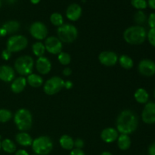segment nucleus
Instances as JSON below:
<instances>
[{
    "mask_svg": "<svg viewBox=\"0 0 155 155\" xmlns=\"http://www.w3.org/2000/svg\"><path fill=\"white\" fill-rule=\"evenodd\" d=\"M59 144L65 150H73L74 148V140L68 135H63L59 139Z\"/></svg>",
    "mask_w": 155,
    "mask_h": 155,
    "instance_id": "nucleus-24",
    "label": "nucleus"
},
{
    "mask_svg": "<svg viewBox=\"0 0 155 155\" xmlns=\"http://www.w3.org/2000/svg\"><path fill=\"white\" fill-rule=\"evenodd\" d=\"M11 56H12V53L9 51H8L7 49L4 50V51H2V58L4 60H8L11 58Z\"/></svg>",
    "mask_w": 155,
    "mask_h": 155,
    "instance_id": "nucleus-37",
    "label": "nucleus"
},
{
    "mask_svg": "<svg viewBox=\"0 0 155 155\" xmlns=\"http://www.w3.org/2000/svg\"><path fill=\"white\" fill-rule=\"evenodd\" d=\"M15 77V71L9 65L0 66V80L6 83L13 81Z\"/></svg>",
    "mask_w": 155,
    "mask_h": 155,
    "instance_id": "nucleus-16",
    "label": "nucleus"
},
{
    "mask_svg": "<svg viewBox=\"0 0 155 155\" xmlns=\"http://www.w3.org/2000/svg\"><path fill=\"white\" fill-rule=\"evenodd\" d=\"M118 61H119L120 65L126 70L131 69V68H133V65H134V62H133V59L130 56L127 55V54H122L118 58Z\"/></svg>",
    "mask_w": 155,
    "mask_h": 155,
    "instance_id": "nucleus-26",
    "label": "nucleus"
},
{
    "mask_svg": "<svg viewBox=\"0 0 155 155\" xmlns=\"http://www.w3.org/2000/svg\"><path fill=\"white\" fill-rule=\"evenodd\" d=\"M148 155H155V142H153L148 148Z\"/></svg>",
    "mask_w": 155,
    "mask_h": 155,
    "instance_id": "nucleus-38",
    "label": "nucleus"
},
{
    "mask_svg": "<svg viewBox=\"0 0 155 155\" xmlns=\"http://www.w3.org/2000/svg\"><path fill=\"white\" fill-rule=\"evenodd\" d=\"M20 23L17 21H8L3 24L2 28L4 29L7 34L15 33L20 30Z\"/></svg>",
    "mask_w": 155,
    "mask_h": 155,
    "instance_id": "nucleus-22",
    "label": "nucleus"
},
{
    "mask_svg": "<svg viewBox=\"0 0 155 155\" xmlns=\"http://www.w3.org/2000/svg\"><path fill=\"white\" fill-rule=\"evenodd\" d=\"M117 54L111 51H102L98 55V60L102 65L106 67L114 66L118 61Z\"/></svg>",
    "mask_w": 155,
    "mask_h": 155,
    "instance_id": "nucleus-13",
    "label": "nucleus"
},
{
    "mask_svg": "<svg viewBox=\"0 0 155 155\" xmlns=\"http://www.w3.org/2000/svg\"><path fill=\"white\" fill-rule=\"evenodd\" d=\"M117 146L122 151H127L131 146V139L129 135L120 134L118 136L117 139Z\"/></svg>",
    "mask_w": 155,
    "mask_h": 155,
    "instance_id": "nucleus-20",
    "label": "nucleus"
},
{
    "mask_svg": "<svg viewBox=\"0 0 155 155\" xmlns=\"http://www.w3.org/2000/svg\"><path fill=\"white\" fill-rule=\"evenodd\" d=\"M138 71L144 77H152L155 74V62L151 59H142L138 65Z\"/></svg>",
    "mask_w": 155,
    "mask_h": 155,
    "instance_id": "nucleus-11",
    "label": "nucleus"
},
{
    "mask_svg": "<svg viewBox=\"0 0 155 155\" xmlns=\"http://www.w3.org/2000/svg\"><path fill=\"white\" fill-rule=\"evenodd\" d=\"M32 51H33V53L36 56V57L39 58L43 56V54H45L46 50H45V45H44L42 42H36L33 44Z\"/></svg>",
    "mask_w": 155,
    "mask_h": 155,
    "instance_id": "nucleus-27",
    "label": "nucleus"
},
{
    "mask_svg": "<svg viewBox=\"0 0 155 155\" xmlns=\"http://www.w3.org/2000/svg\"><path fill=\"white\" fill-rule=\"evenodd\" d=\"M154 98H155V89H154Z\"/></svg>",
    "mask_w": 155,
    "mask_h": 155,
    "instance_id": "nucleus-47",
    "label": "nucleus"
},
{
    "mask_svg": "<svg viewBox=\"0 0 155 155\" xmlns=\"http://www.w3.org/2000/svg\"><path fill=\"white\" fill-rule=\"evenodd\" d=\"M82 15V8L77 3L70 5L66 10V17L71 21H77Z\"/></svg>",
    "mask_w": 155,
    "mask_h": 155,
    "instance_id": "nucleus-15",
    "label": "nucleus"
},
{
    "mask_svg": "<svg viewBox=\"0 0 155 155\" xmlns=\"http://www.w3.org/2000/svg\"><path fill=\"white\" fill-rule=\"evenodd\" d=\"M15 155H30L27 151L23 149H20L18 151H15Z\"/></svg>",
    "mask_w": 155,
    "mask_h": 155,
    "instance_id": "nucleus-40",
    "label": "nucleus"
},
{
    "mask_svg": "<svg viewBox=\"0 0 155 155\" xmlns=\"http://www.w3.org/2000/svg\"><path fill=\"white\" fill-rule=\"evenodd\" d=\"M14 121L20 131L26 132L31 129L33 125V116L27 109L21 108L15 113Z\"/></svg>",
    "mask_w": 155,
    "mask_h": 155,
    "instance_id": "nucleus-3",
    "label": "nucleus"
},
{
    "mask_svg": "<svg viewBox=\"0 0 155 155\" xmlns=\"http://www.w3.org/2000/svg\"><path fill=\"white\" fill-rule=\"evenodd\" d=\"M100 155H113V154H112L110 152H109V151H104V152L101 153Z\"/></svg>",
    "mask_w": 155,
    "mask_h": 155,
    "instance_id": "nucleus-44",
    "label": "nucleus"
},
{
    "mask_svg": "<svg viewBox=\"0 0 155 155\" xmlns=\"http://www.w3.org/2000/svg\"><path fill=\"white\" fill-rule=\"evenodd\" d=\"M2 6V0H0V8H1Z\"/></svg>",
    "mask_w": 155,
    "mask_h": 155,
    "instance_id": "nucleus-45",
    "label": "nucleus"
},
{
    "mask_svg": "<svg viewBox=\"0 0 155 155\" xmlns=\"http://www.w3.org/2000/svg\"><path fill=\"white\" fill-rule=\"evenodd\" d=\"M72 74V71L70 68H65L63 71V75L65 77H69Z\"/></svg>",
    "mask_w": 155,
    "mask_h": 155,
    "instance_id": "nucleus-39",
    "label": "nucleus"
},
{
    "mask_svg": "<svg viewBox=\"0 0 155 155\" xmlns=\"http://www.w3.org/2000/svg\"><path fill=\"white\" fill-rule=\"evenodd\" d=\"M142 120L146 124H155V102L149 101L145 104L142 112Z\"/></svg>",
    "mask_w": 155,
    "mask_h": 155,
    "instance_id": "nucleus-12",
    "label": "nucleus"
},
{
    "mask_svg": "<svg viewBox=\"0 0 155 155\" xmlns=\"http://www.w3.org/2000/svg\"><path fill=\"white\" fill-rule=\"evenodd\" d=\"M34 60L31 56L23 55L18 58L15 61V69L22 76H28L33 73Z\"/></svg>",
    "mask_w": 155,
    "mask_h": 155,
    "instance_id": "nucleus-6",
    "label": "nucleus"
},
{
    "mask_svg": "<svg viewBox=\"0 0 155 155\" xmlns=\"http://www.w3.org/2000/svg\"><path fill=\"white\" fill-rule=\"evenodd\" d=\"M119 133L117 130L112 127H108L102 130L101 133V139L106 143H112L117 139Z\"/></svg>",
    "mask_w": 155,
    "mask_h": 155,
    "instance_id": "nucleus-17",
    "label": "nucleus"
},
{
    "mask_svg": "<svg viewBox=\"0 0 155 155\" xmlns=\"http://www.w3.org/2000/svg\"><path fill=\"white\" fill-rule=\"evenodd\" d=\"M36 69L38 72L42 75L48 74L51 70V63L46 57L38 58L36 61Z\"/></svg>",
    "mask_w": 155,
    "mask_h": 155,
    "instance_id": "nucleus-14",
    "label": "nucleus"
},
{
    "mask_svg": "<svg viewBox=\"0 0 155 155\" xmlns=\"http://www.w3.org/2000/svg\"><path fill=\"white\" fill-rule=\"evenodd\" d=\"M12 113L7 109H0V123H7L12 119Z\"/></svg>",
    "mask_w": 155,
    "mask_h": 155,
    "instance_id": "nucleus-30",
    "label": "nucleus"
},
{
    "mask_svg": "<svg viewBox=\"0 0 155 155\" xmlns=\"http://www.w3.org/2000/svg\"><path fill=\"white\" fill-rule=\"evenodd\" d=\"M27 84V79L24 77H19L15 78L11 84V89L15 93H21L25 89Z\"/></svg>",
    "mask_w": 155,
    "mask_h": 155,
    "instance_id": "nucleus-18",
    "label": "nucleus"
},
{
    "mask_svg": "<svg viewBox=\"0 0 155 155\" xmlns=\"http://www.w3.org/2000/svg\"><path fill=\"white\" fill-rule=\"evenodd\" d=\"M27 82L30 86L34 88H39L43 84V80H42V77L38 74H33L27 76Z\"/></svg>",
    "mask_w": 155,
    "mask_h": 155,
    "instance_id": "nucleus-23",
    "label": "nucleus"
},
{
    "mask_svg": "<svg viewBox=\"0 0 155 155\" xmlns=\"http://www.w3.org/2000/svg\"><path fill=\"white\" fill-rule=\"evenodd\" d=\"M147 39L152 46L155 48V28H151L147 33Z\"/></svg>",
    "mask_w": 155,
    "mask_h": 155,
    "instance_id": "nucleus-33",
    "label": "nucleus"
},
{
    "mask_svg": "<svg viewBox=\"0 0 155 155\" xmlns=\"http://www.w3.org/2000/svg\"><path fill=\"white\" fill-rule=\"evenodd\" d=\"M116 125L118 133L120 134L130 135L137 130L139 117L133 110H124L118 115Z\"/></svg>",
    "mask_w": 155,
    "mask_h": 155,
    "instance_id": "nucleus-1",
    "label": "nucleus"
},
{
    "mask_svg": "<svg viewBox=\"0 0 155 155\" xmlns=\"http://www.w3.org/2000/svg\"><path fill=\"white\" fill-rule=\"evenodd\" d=\"M147 21L150 28H155V13L150 14Z\"/></svg>",
    "mask_w": 155,
    "mask_h": 155,
    "instance_id": "nucleus-34",
    "label": "nucleus"
},
{
    "mask_svg": "<svg viewBox=\"0 0 155 155\" xmlns=\"http://www.w3.org/2000/svg\"><path fill=\"white\" fill-rule=\"evenodd\" d=\"M45 50L48 53L52 54H58L62 51V42L56 36H48L45 39Z\"/></svg>",
    "mask_w": 155,
    "mask_h": 155,
    "instance_id": "nucleus-10",
    "label": "nucleus"
},
{
    "mask_svg": "<svg viewBox=\"0 0 155 155\" xmlns=\"http://www.w3.org/2000/svg\"><path fill=\"white\" fill-rule=\"evenodd\" d=\"M40 1L41 0H30L31 3H33V4H34V5L38 4V3H39Z\"/></svg>",
    "mask_w": 155,
    "mask_h": 155,
    "instance_id": "nucleus-43",
    "label": "nucleus"
},
{
    "mask_svg": "<svg viewBox=\"0 0 155 155\" xmlns=\"http://www.w3.org/2000/svg\"><path fill=\"white\" fill-rule=\"evenodd\" d=\"M65 82L59 77H53L48 79L43 86V90L46 95H53L60 92L64 87Z\"/></svg>",
    "mask_w": 155,
    "mask_h": 155,
    "instance_id": "nucleus-8",
    "label": "nucleus"
},
{
    "mask_svg": "<svg viewBox=\"0 0 155 155\" xmlns=\"http://www.w3.org/2000/svg\"><path fill=\"white\" fill-rule=\"evenodd\" d=\"M84 146V142L81 139H77L74 141V147L78 149H82V148Z\"/></svg>",
    "mask_w": 155,
    "mask_h": 155,
    "instance_id": "nucleus-35",
    "label": "nucleus"
},
{
    "mask_svg": "<svg viewBox=\"0 0 155 155\" xmlns=\"http://www.w3.org/2000/svg\"><path fill=\"white\" fill-rule=\"evenodd\" d=\"M15 140H16L17 143L19 144L21 146L27 147L32 145L33 139H32L31 136L27 133L21 132L15 136Z\"/></svg>",
    "mask_w": 155,
    "mask_h": 155,
    "instance_id": "nucleus-19",
    "label": "nucleus"
},
{
    "mask_svg": "<svg viewBox=\"0 0 155 155\" xmlns=\"http://www.w3.org/2000/svg\"><path fill=\"white\" fill-rule=\"evenodd\" d=\"M30 33L34 39L37 40H42L46 39L48 35V28L42 22L36 21L30 25Z\"/></svg>",
    "mask_w": 155,
    "mask_h": 155,
    "instance_id": "nucleus-9",
    "label": "nucleus"
},
{
    "mask_svg": "<svg viewBox=\"0 0 155 155\" xmlns=\"http://www.w3.org/2000/svg\"><path fill=\"white\" fill-rule=\"evenodd\" d=\"M58 61L60 62L61 64L64 65V66L69 64L71 61V55L68 53L63 52V51H61L60 54H58Z\"/></svg>",
    "mask_w": 155,
    "mask_h": 155,
    "instance_id": "nucleus-31",
    "label": "nucleus"
},
{
    "mask_svg": "<svg viewBox=\"0 0 155 155\" xmlns=\"http://www.w3.org/2000/svg\"><path fill=\"white\" fill-rule=\"evenodd\" d=\"M70 155H86L84 151L82 149H78V148H74L70 153Z\"/></svg>",
    "mask_w": 155,
    "mask_h": 155,
    "instance_id": "nucleus-36",
    "label": "nucleus"
},
{
    "mask_svg": "<svg viewBox=\"0 0 155 155\" xmlns=\"http://www.w3.org/2000/svg\"><path fill=\"white\" fill-rule=\"evenodd\" d=\"M34 155H37V154H34Z\"/></svg>",
    "mask_w": 155,
    "mask_h": 155,
    "instance_id": "nucleus-48",
    "label": "nucleus"
},
{
    "mask_svg": "<svg viewBox=\"0 0 155 155\" xmlns=\"http://www.w3.org/2000/svg\"><path fill=\"white\" fill-rule=\"evenodd\" d=\"M58 38L65 43H71L77 39L78 30L77 27L71 24H64L57 29Z\"/></svg>",
    "mask_w": 155,
    "mask_h": 155,
    "instance_id": "nucleus-5",
    "label": "nucleus"
},
{
    "mask_svg": "<svg viewBox=\"0 0 155 155\" xmlns=\"http://www.w3.org/2000/svg\"><path fill=\"white\" fill-rule=\"evenodd\" d=\"M147 20H148V18H147L146 15L143 11H138L135 13L134 21L137 25L142 26V24L146 22Z\"/></svg>",
    "mask_w": 155,
    "mask_h": 155,
    "instance_id": "nucleus-29",
    "label": "nucleus"
},
{
    "mask_svg": "<svg viewBox=\"0 0 155 155\" xmlns=\"http://www.w3.org/2000/svg\"><path fill=\"white\" fill-rule=\"evenodd\" d=\"M131 4L138 11H142L148 7L146 0H131Z\"/></svg>",
    "mask_w": 155,
    "mask_h": 155,
    "instance_id": "nucleus-32",
    "label": "nucleus"
},
{
    "mask_svg": "<svg viewBox=\"0 0 155 155\" xmlns=\"http://www.w3.org/2000/svg\"><path fill=\"white\" fill-rule=\"evenodd\" d=\"M1 147L3 151L8 154H12L16 151L17 146L15 142L9 139H5L1 142Z\"/></svg>",
    "mask_w": 155,
    "mask_h": 155,
    "instance_id": "nucleus-25",
    "label": "nucleus"
},
{
    "mask_svg": "<svg viewBox=\"0 0 155 155\" xmlns=\"http://www.w3.org/2000/svg\"><path fill=\"white\" fill-rule=\"evenodd\" d=\"M124 39L130 45H141L147 39L146 29L142 26H131L124 32Z\"/></svg>",
    "mask_w": 155,
    "mask_h": 155,
    "instance_id": "nucleus-2",
    "label": "nucleus"
},
{
    "mask_svg": "<svg viewBox=\"0 0 155 155\" xmlns=\"http://www.w3.org/2000/svg\"><path fill=\"white\" fill-rule=\"evenodd\" d=\"M50 21L53 25L58 27L64 24L63 16L60 13L54 12V13L51 14V16H50Z\"/></svg>",
    "mask_w": 155,
    "mask_h": 155,
    "instance_id": "nucleus-28",
    "label": "nucleus"
},
{
    "mask_svg": "<svg viewBox=\"0 0 155 155\" xmlns=\"http://www.w3.org/2000/svg\"><path fill=\"white\" fill-rule=\"evenodd\" d=\"M134 98L136 101L139 104H146L148 102L149 99V94L143 88H139L135 92Z\"/></svg>",
    "mask_w": 155,
    "mask_h": 155,
    "instance_id": "nucleus-21",
    "label": "nucleus"
},
{
    "mask_svg": "<svg viewBox=\"0 0 155 155\" xmlns=\"http://www.w3.org/2000/svg\"><path fill=\"white\" fill-rule=\"evenodd\" d=\"M2 148V147H1V142H0V149H1Z\"/></svg>",
    "mask_w": 155,
    "mask_h": 155,
    "instance_id": "nucleus-46",
    "label": "nucleus"
},
{
    "mask_svg": "<svg viewBox=\"0 0 155 155\" xmlns=\"http://www.w3.org/2000/svg\"><path fill=\"white\" fill-rule=\"evenodd\" d=\"M32 149L37 155H48L53 149V142L48 136H42L33 141Z\"/></svg>",
    "mask_w": 155,
    "mask_h": 155,
    "instance_id": "nucleus-4",
    "label": "nucleus"
},
{
    "mask_svg": "<svg viewBox=\"0 0 155 155\" xmlns=\"http://www.w3.org/2000/svg\"><path fill=\"white\" fill-rule=\"evenodd\" d=\"M72 86H73V83L71 81H69V80H68V81L65 82L64 87L66 88V89H71V88H72Z\"/></svg>",
    "mask_w": 155,
    "mask_h": 155,
    "instance_id": "nucleus-42",
    "label": "nucleus"
},
{
    "mask_svg": "<svg viewBox=\"0 0 155 155\" xmlns=\"http://www.w3.org/2000/svg\"><path fill=\"white\" fill-rule=\"evenodd\" d=\"M28 45V40L22 35H15L8 38L6 43V49L11 53L18 52L25 49Z\"/></svg>",
    "mask_w": 155,
    "mask_h": 155,
    "instance_id": "nucleus-7",
    "label": "nucleus"
},
{
    "mask_svg": "<svg viewBox=\"0 0 155 155\" xmlns=\"http://www.w3.org/2000/svg\"><path fill=\"white\" fill-rule=\"evenodd\" d=\"M148 6H149L151 9L155 10V0H148Z\"/></svg>",
    "mask_w": 155,
    "mask_h": 155,
    "instance_id": "nucleus-41",
    "label": "nucleus"
}]
</instances>
